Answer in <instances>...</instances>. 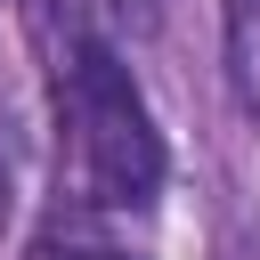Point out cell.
Masks as SVG:
<instances>
[{
	"label": "cell",
	"instance_id": "cell-1",
	"mask_svg": "<svg viewBox=\"0 0 260 260\" xmlns=\"http://www.w3.org/2000/svg\"><path fill=\"white\" fill-rule=\"evenodd\" d=\"M32 24H41V49H49V98H57V122L81 154V179L98 203L114 211H138L162 195V130L130 81V65L81 24V16H57L49 0H32Z\"/></svg>",
	"mask_w": 260,
	"mask_h": 260
},
{
	"label": "cell",
	"instance_id": "cell-2",
	"mask_svg": "<svg viewBox=\"0 0 260 260\" xmlns=\"http://www.w3.org/2000/svg\"><path fill=\"white\" fill-rule=\"evenodd\" d=\"M219 73L228 98L260 122V0H219Z\"/></svg>",
	"mask_w": 260,
	"mask_h": 260
},
{
	"label": "cell",
	"instance_id": "cell-3",
	"mask_svg": "<svg viewBox=\"0 0 260 260\" xmlns=\"http://www.w3.org/2000/svg\"><path fill=\"white\" fill-rule=\"evenodd\" d=\"M32 260H130V252H114V244H41Z\"/></svg>",
	"mask_w": 260,
	"mask_h": 260
},
{
	"label": "cell",
	"instance_id": "cell-4",
	"mask_svg": "<svg viewBox=\"0 0 260 260\" xmlns=\"http://www.w3.org/2000/svg\"><path fill=\"white\" fill-rule=\"evenodd\" d=\"M0 211H8V162H0Z\"/></svg>",
	"mask_w": 260,
	"mask_h": 260
}]
</instances>
